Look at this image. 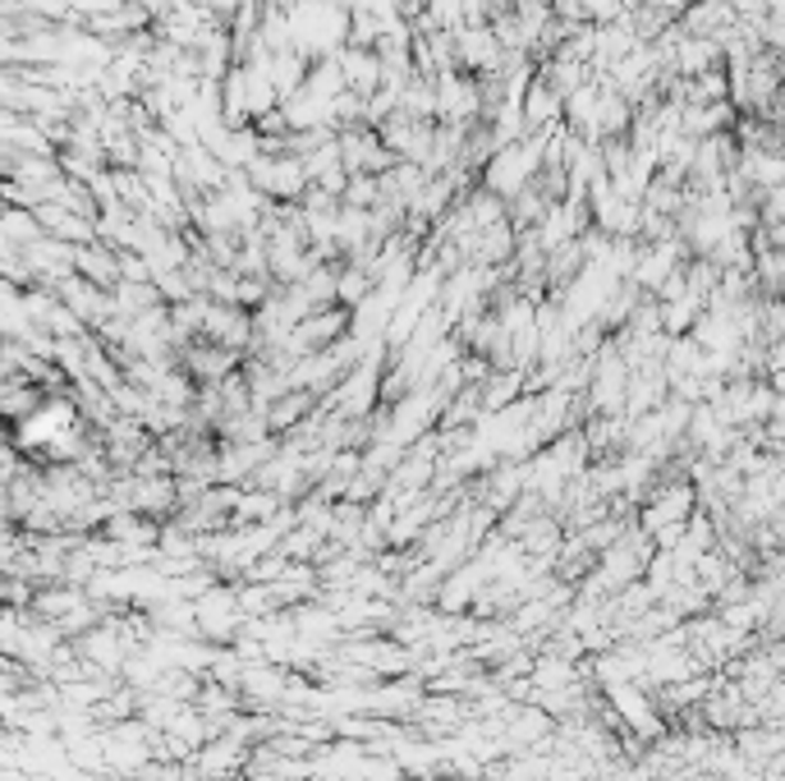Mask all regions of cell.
<instances>
[{
	"label": "cell",
	"mask_w": 785,
	"mask_h": 781,
	"mask_svg": "<svg viewBox=\"0 0 785 781\" xmlns=\"http://www.w3.org/2000/svg\"><path fill=\"white\" fill-rule=\"evenodd\" d=\"M312 404H318V391H290V395H280L271 410H267V423L271 428H290V423H303V414L312 410Z\"/></svg>",
	"instance_id": "1"
}]
</instances>
